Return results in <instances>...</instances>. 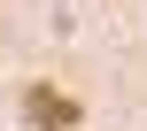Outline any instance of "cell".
Wrapping results in <instances>:
<instances>
[{"instance_id": "1", "label": "cell", "mask_w": 147, "mask_h": 131, "mask_svg": "<svg viewBox=\"0 0 147 131\" xmlns=\"http://www.w3.org/2000/svg\"><path fill=\"white\" fill-rule=\"evenodd\" d=\"M23 124L31 131H70V124H85V100L62 93V85H31L23 93Z\"/></svg>"}]
</instances>
